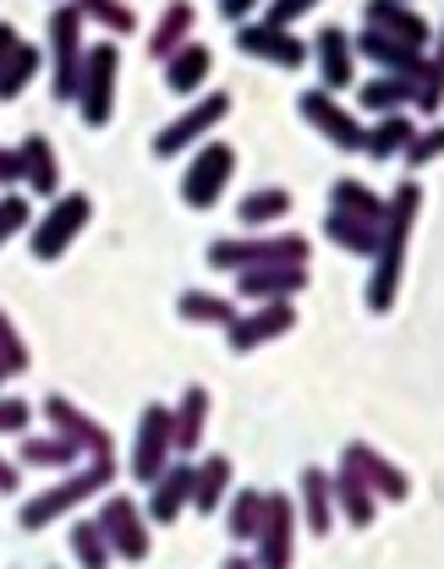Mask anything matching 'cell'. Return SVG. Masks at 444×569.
<instances>
[{"label": "cell", "mask_w": 444, "mask_h": 569, "mask_svg": "<svg viewBox=\"0 0 444 569\" xmlns=\"http://www.w3.org/2000/svg\"><path fill=\"white\" fill-rule=\"evenodd\" d=\"M292 323H296L292 301H264L258 312H241L225 335H230V351H258L264 340H280Z\"/></svg>", "instance_id": "5bb4252c"}, {"label": "cell", "mask_w": 444, "mask_h": 569, "mask_svg": "<svg viewBox=\"0 0 444 569\" xmlns=\"http://www.w3.org/2000/svg\"><path fill=\"white\" fill-rule=\"evenodd\" d=\"M187 33H193V6H187V0H170L165 17H159V28L148 33V56H154V61H170V56L187 44Z\"/></svg>", "instance_id": "d4e9b609"}, {"label": "cell", "mask_w": 444, "mask_h": 569, "mask_svg": "<svg viewBox=\"0 0 444 569\" xmlns=\"http://www.w3.org/2000/svg\"><path fill=\"white\" fill-rule=\"evenodd\" d=\"M230 493V460L225 455H209L204 466H198V482H193V503L204 509V515H215Z\"/></svg>", "instance_id": "f1b7e54d"}, {"label": "cell", "mask_w": 444, "mask_h": 569, "mask_svg": "<svg viewBox=\"0 0 444 569\" xmlns=\"http://www.w3.org/2000/svg\"><path fill=\"white\" fill-rule=\"evenodd\" d=\"M99 531H105V542H110V553H121V559H148V531H144V515H138V503L132 498H105V509H99Z\"/></svg>", "instance_id": "7c38bea8"}, {"label": "cell", "mask_w": 444, "mask_h": 569, "mask_svg": "<svg viewBox=\"0 0 444 569\" xmlns=\"http://www.w3.org/2000/svg\"><path fill=\"white\" fill-rule=\"evenodd\" d=\"M170 455H176V443H170V406H148L144 422H138V443H132V477L154 488L165 477Z\"/></svg>", "instance_id": "9c48e42d"}, {"label": "cell", "mask_w": 444, "mask_h": 569, "mask_svg": "<svg viewBox=\"0 0 444 569\" xmlns=\"http://www.w3.org/2000/svg\"><path fill=\"white\" fill-rule=\"evenodd\" d=\"M45 417L56 422V432H61V438H72V443H82V449H88L93 460H110V432H105V427L93 422V417H82V411H77L72 400L50 395V400H45Z\"/></svg>", "instance_id": "2e32d148"}, {"label": "cell", "mask_w": 444, "mask_h": 569, "mask_svg": "<svg viewBox=\"0 0 444 569\" xmlns=\"http://www.w3.org/2000/svg\"><path fill=\"white\" fill-rule=\"evenodd\" d=\"M253 6H258V0H220V17H225V22H241Z\"/></svg>", "instance_id": "7dc6e473"}, {"label": "cell", "mask_w": 444, "mask_h": 569, "mask_svg": "<svg viewBox=\"0 0 444 569\" xmlns=\"http://www.w3.org/2000/svg\"><path fill=\"white\" fill-rule=\"evenodd\" d=\"M0 361H6V372H22V367H28V346H22V335L11 329L6 312H0Z\"/></svg>", "instance_id": "ab89813d"}, {"label": "cell", "mask_w": 444, "mask_h": 569, "mask_svg": "<svg viewBox=\"0 0 444 569\" xmlns=\"http://www.w3.org/2000/svg\"><path fill=\"white\" fill-rule=\"evenodd\" d=\"M22 181L39 192V198H56V187H61V170H56V148L50 138H22Z\"/></svg>", "instance_id": "603a6c76"}, {"label": "cell", "mask_w": 444, "mask_h": 569, "mask_svg": "<svg viewBox=\"0 0 444 569\" xmlns=\"http://www.w3.org/2000/svg\"><path fill=\"white\" fill-rule=\"evenodd\" d=\"M307 241L302 236H247V241H215L209 263L215 269H264V263H307Z\"/></svg>", "instance_id": "3957f363"}, {"label": "cell", "mask_w": 444, "mask_h": 569, "mask_svg": "<svg viewBox=\"0 0 444 569\" xmlns=\"http://www.w3.org/2000/svg\"><path fill=\"white\" fill-rule=\"evenodd\" d=\"M341 460H346V466H352V471L368 482L373 493H384V498H406V493H412L406 471H395V466H389V460H384L373 443H346V455H341Z\"/></svg>", "instance_id": "e0dca14e"}, {"label": "cell", "mask_w": 444, "mask_h": 569, "mask_svg": "<svg viewBox=\"0 0 444 569\" xmlns=\"http://www.w3.org/2000/svg\"><path fill=\"white\" fill-rule=\"evenodd\" d=\"M417 93V82L412 77H373V82H363V110H378V116H395L406 99Z\"/></svg>", "instance_id": "f546056e"}, {"label": "cell", "mask_w": 444, "mask_h": 569, "mask_svg": "<svg viewBox=\"0 0 444 569\" xmlns=\"http://www.w3.org/2000/svg\"><path fill=\"white\" fill-rule=\"evenodd\" d=\"M225 116H230V93H209V99H198V104H193L187 116H176V121H170V127H165V132L154 138V153H159V159L181 153V148H187L193 138L215 132V127H220Z\"/></svg>", "instance_id": "8fae6325"}, {"label": "cell", "mask_w": 444, "mask_h": 569, "mask_svg": "<svg viewBox=\"0 0 444 569\" xmlns=\"http://www.w3.org/2000/svg\"><path fill=\"white\" fill-rule=\"evenodd\" d=\"M77 455H82V443L61 438V432H56V438H28V443H22V460H28V466H72Z\"/></svg>", "instance_id": "d590c367"}, {"label": "cell", "mask_w": 444, "mask_h": 569, "mask_svg": "<svg viewBox=\"0 0 444 569\" xmlns=\"http://www.w3.org/2000/svg\"><path fill=\"white\" fill-rule=\"evenodd\" d=\"M116 67H121V56H116V44H110V39H105V44H93V50H82L77 104H82V121H88V127H105V121H110V99H116Z\"/></svg>", "instance_id": "277c9868"}, {"label": "cell", "mask_w": 444, "mask_h": 569, "mask_svg": "<svg viewBox=\"0 0 444 569\" xmlns=\"http://www.w3.org/2000/svg\"><path fill=\"white\" fill-rule=\"evenodd\" d=\"M33 71H39V50H33V44H17V56H11L6 71H0V99H17V93L28 88Z\"/></svg>", "instance_id": "74e56055"}, {"label": "cell", "mask_w": 444, "mask_h": 569, "mask_svg": "<svg viewBox=\"0 0 444 569\" xmlns=\"http://www.w3.org/2000/svg\"><path fill=\"white\" fill-rule=\"evenodd\" d=\"M434 61H440V67H444V28H440V56H434Z\"/></svg>", "instance_id": "f907efd6"}, {"label": "cell", "mask_w": 444, "mask_h": 569, "mask_svg": "<svg viewBox=\"0 0 444 569\" xmlns=\"http://www.w3.org/2000/svg\"><path fill=\"white\" fill-rule=\"evenodd\" d=\"M368 28L373 33L401 39V44H412V50H423V44H428V22H423L406 0H368Z\"/></svg>", "instance_id": "ac0fdd59"}, {"label": "cell", "mask_w": 444, "mask_h": 569, "mask_svg": "<svg viewBox=\"0 0 444 569\" xmlns=\"http://www.w3.org/2000/svg\"><path fill=\"white\" fill-rule=\"evenodd\" d=\"M176 312H181L187 323H220V329H230V323L241 318L225 296H209V290H187V296L176 301Z\"/></svg>", "instance_id": "4dcf8cb0"}, {"label": "cell", "mask_w": 444, "mask_h": 569, "mask_svg": "<svg viewBox=\"0 0 444 569\" xmlns=\"http://www.w3.org/2000/svg\"><path fill=\"white\" fill-rule=\"evenodd\" d=\"M292 531H296V503L286 493H264V520H258V569H292Z\"/></svg>", "instance_id": "30bf717a"}, {"label": "cell", "mask_w": 444, "mask_h": 569, "mask_svg": "<svg viewBox=\"0 0 444 569\" xmlns=\"http://www.w3.org/2000/svg\"><path fill=\"white\" fill-rule=\"evenodd\" d=\"M225 569H258L253 559H225Z\"/></svg>", "instance_id": "681fc988"}, {"label": "cell", "mask_w": 444, "mask_h": 569, "mask_svg": "<svg viewBox=\"0 0 444 569\" xmlns=\"http://www.w3.org/2000/svg\"><path fill=\"white\" fill-rule=\"evenodd\" d=\"M324 236L335 241V247H346V252H363V258H373L378 252V224H368V219H352V213L329 209V219H324Z\"/></svg>", "instance_id": "4316f807"}, {"label": "cell", "mask_w": 444, "mask_h": 569, "mask_svg": "<svg viewBox=\"0 0 444 569\" xmlns=\"http://www.w3.org/2000/svg\"><path fill=\"white\" fill-rule=\"evenodd\" d=\"M440 153H444V127H428V132H417V138L406 142V164H428Z\"/></svg>", "instance_id": "60d3db41"}, {"label": "cell", "mask_w": 444, "mask_h": 569, "mask_svg": "<svg viewBox=\"0 0 444 569\" xmlns=\"http://www.w3.org/2000/svg\"><path fill=\"white\" fill-rule=\"evenodd\" d=\"M6 378H11V372H6V361H0V383H6Z\"/></svg>", "instance_id": "816d5d0a"}, {"label": "cell", "mask_w": 444, "mask_h": 569, "mask_svg": "<svg viewBox=\"0 0 444 569\" xmlns=\"http://www.w3.org/2000/svg\"><path fill=\"white\" fill-rule=\"evenodd\" d=\"M72 553L82 569H110V542L99 531V520H77L72 526Z\"/></svg>", "instance_id": "836d02e7"}, {"label": "cell", "mask_w": 444, "mask_h": 569, "mask_svg": "<svg viewBox=\"0 0 444 569\" xmlns=\"http://www.w3.org/2000/svg\"><path fill=\"white\" fill-rule=\"evenodd\" d=\"M88 213H93V203L82 198V192H67V198H56L50 203V213L33 224V258H61L67 247H72V236L88 224Z\"/></svg>", "instance_id": "8992f818"}, {"label": "cell", "mask_w": 444, "mask_h": 569, "mask_svg": "<svg viewBox=\"0 0 444 569\" xmlns=\"http://www.w3.org/2000/svg\"><path fill=\"white\" fill-rule=\"evenodd\" d=\"M236 50H247L258 61H275V67H302L313 56V44H302L292 28H269V22H241Z\"/></svg>", "instance_id": "4fadbf2b"}, {"label": "cell", "mask_w": 444, "mask_h": 569, "mask_svg": "<svg viewBox=\"0 0 444 569\" xmlns=\"http://www.w3.org/2000/svg\"><path fill=\"white\" fill-rule=\"evenodd\" d=\"M28 417H33V411H28L22 400H0V432H22Z\"/></svg>", "instance_id": "ee69618b"}, {"label": "cell", "mask_w": 444, "mask_h": 569, "mask_svg": "<svg viewBox=\"0 0 444 569\" xmlns=\"http://www.w3.org/2000/svg\"><path fill=\"white\" fill-rule=\"evenodd\" d=\"M215 67V56H209V44H181L170 61H165V82H170V93H193L204 77Z\"/></svg>", "instance_id": "484cf974"}, {"label": "cell", "mask_w": 444, "mask_h": 569, "mask_svg": "<svg viewBox=\"0 0 444 569\" xmlns=\"http://www.w3.org/2000/svg\"><path fill=\"white\" fill-rule=\"evenodd\" d=\"M313 56H318V71H324V88H346V82H352V56H357V44L346 39V28H318Z\"/></svg>", "instance_id": "7402d4cb"}, {"label": "cell", "mask_w": 444, "mask_h": 569, "mask_svg": "<svg viewBox=\"0 0 444 569\" xmlns=\"http://www.w3.org/2000/svg\"><path fill=\"white\" fill-rule=\"evenodd\" d=\"M77 11L93 17V22H105L110 33H132V28H138L132 6H121V0H77Z\"/></svg>", "instance_id": "f35d334b"}, {"label": "cell", "mask_w": 444, "mask_h": 569, "mask_svg": "<svg viewBox=\"0 0 444 569\" xmlns=\"http://www.w3.org/2000/svg\"><path fill=\"white\" fill-rule=\"evenodd\" d=\"M22 181V148H0V187Z\"/></svg>", "instance_id": "f6af8a7d"}, {"label": "cell", "mask_w": 444, "mask_h": 569, "mask_svg": "<svg viewBox=\"0 0 444 569\" xmlns=\"http://www.w3.org/2000/svg\"><path fill=\"white\" fill-rule=\"evenodd\" d=\"M28 224V203L22 198H0V241L11 236V230H22Z\"/></svg>", "instance_id": "7bdbcfd3"}, {"label": "cell", "mask_w": 444, "mask_h": 569, "mask_svg": "<svg viewBox=\"0 0 444 569\" xmlns=\"http://www.w3.org/2000/svg\"><path fill=\"white\" fill-rule=\"evenodd\" d=\"M352 44H357L368 61H378L389 77H412V82H417V71H423V50H412V44H401V39H389V33H373V28H363Z\"/></svg>", "instance_id": "ffe728a7"}, {"label": "cell", "mask_w": 444, "mask_h": 569, "mask_svg": "<svg viewBox=\"0 0 444 569\" xmlns=\"http://www.w3.org/2000/svg\"><path fill=\"white\" fill-rule=\"evenodd\" d=\"M116 482V460H93V466H82L77 477H67V482H56V488H45L39 498H28L22 503V531H45L56 515H67L72 503H82V498H93L99 488H110Z\"/></svg>", "instance_id": "7a4b0ae2"}, {"label": "cell", "mask_w": 444, "mask_h": 569, "mask_svg": "<svg viewBox=\"0 0 444 569\" xmlns=\"http://www.w3.org/2000/svg\"><path fill=\"white\" fill-rule=\"evenodd\" d=\"M329 482H335V503L346 509V520H352V526H368L373 520V488L368 482H363L346 460H341V471H335Z\"/></svg>", "instance_id": "83f0119b"}, {"label": "cell", "mask_w": 444, "mask_h": 569, "mask_svg": "<svg viewBox=\"0 0 444 569\" xmlns=\"http://www.w3.org/2000/svg\"><path fill=\"white\" fill-rule=\"evenodd\" d=\"M302 509H307V531L324 537L329 520H335V482H329V471H318V466L302 471Z\"/></svg>", "instance_id": "cb8c5ba5"}, {"label": "cell", "mask_w": 444, "mask_h": 569, "mask_svg": "<svg viewBox=\"0 0 444 569\" xmlns=\"http://www.w3.org/2000/svg\"><path fill=\"white\" fill-rule=\"evenodd\" d=\"M313 6H318V0H275V6L264 11V22H269V28H292L296 17H302V11H313Z\"/></svg>", "instance_id": "b9f144b4"}, {"label": "cell", "mask_w": 444, "mask_h": 569, "mask_svg": "<svg viewBox=\"0 0 444 569\" xmlns=\"http://www.w3.org/2000/svg\"><path fill=\"white\" fill-rule=\"evenodd\" d=\"M412 138H417V127H412V121H406V116L395 110V116H384V121H378V127L368 132V153H373V159L406 153V142H412Z\"/></svg>", "instance_id": "1f68e13d"}, {"label": "cell", "mask_w": 444, "mask_h": 569, "mask_svg": "<svg viewBox=\"0 0 444 569\" xmlns=\"http://www.w3.org/2000/svg\"><path fill=\"white\" fill-rule=\"evenodd\" d=\"M204 417H209V389L193 383L181 395V406L170 411V443H176V455H193L204 443Z\"/></svg>", "instance_id": "44dd1931"}, {"label": "cell", "mask_w": 444, "mask_h": 569, "mask_svg": "<svg viewBox=\"0 0 444 569\" xmlns=\"http://www.w3.org/2000/svg\"><path fill=\"white\" fill-rule=\"evenodd\" d=\"M258 520H264V493L258 488L230 498V537L236 542H258Z\"/></svg>", "instance_id": "e575fe53"}, {"label": "cell", "mask_w": 444, "mask_h": 569, "mask_svg": "<svg viewBox=\"0 0 444 569\" xmlns=\"http://www.w3.org/2000/svg\"><path fill=\"white\" fill-rule=\"evenodd\" d=\"M286 209H292V192H280V187L247 192V198H241V224H275Z\"/></svg>", "instance_id": "8d00e7d4"}, {"label": "cell", "mask_w": 444, "mask_h": 569, "mask_svg": "<svg viewBox=\"0 0 444 569\" xmlns=\"http://www.w3.org/2000/svg\"><path fill=\"white\" fill-rule=\"evenodd\" d=\"M296 110H302V121H313L324 138L335 142V148H346V153H357V148H368V132H363V121L346 110V104H335L324 88H307L302 99H296Z\"/></svg>", "instance_id": "ba28073f"}, {"label": "cell", "mask_w": 444, "mask_h": 569, "mask_svg": "<svg viewBox=\"0 0 444 569\" xmlns=\"http://www.w3.org/2000/svg\"><path fill=\"white\" fill-rule=\"evenodd\" d=\"M50 50H56V99H77V77H82V11L77 6H56Z\"/></svg>", "instance_id": "52a82bcc"}, {"label": "cell", "mask_w": 444, "mask_h": 569, "mask_svg": "<svg viewBox=\"0 0 444 569\" xmlns=\"http://www.w3.org/2000/svg\"><path fill=\"white\" fill-rule=\"evenodd\" d=\"M329 198H335V209H341V213H352V219H368V224H384V203L373 198V192L363 187V181H335V192H329Z\"/></svg>", "instance_id": "d6a6232c"}, {"label": "cell", "mask_w": 444, "mask_h": 569, "mask_svg": "<svg viewBox=\"0 0 444 569\" xmlns=\"http://www.w3.org/2000/svg\"><path fill=\"white\" fill-rule=\"evenodd\" d=\"M236 290L247 301H292L296 290H307V263H264V269H241Z\"/></svg>", "instance_id": "9a60e30c"}, {"label": "cell", "mask_w": 444, "mask_h": 569, "mask_svg": "<svg viewBox=\"0 0 444 569\" xmlns=\"http://www.w3.org/2000/svg\"><path fill=\"white\" fill-rule=\"evenodd\" d=\"M17 44H22V39H17V28H11V22H0V71H6V61L17 56Z\"/></svg>", "instance_id": "bcb514c9"}, {"label": "cell", "mask_w": 444, "mask_h": 569, "mask_svg": "<svg viewBox=\"0 0 444 569\" xmlns=\"http://www.w3.org/2000/svg\"><path fill=\"white\" fill-rule=\"evenodd\" d=\"M0 493H17V466L0 460Z\"/></svg>", "instance_id": "c3c4849f"}, {"label": "cell", "mask_w": 444, "mask_h": 569, "mask_svg": "<svg viewBox=\"0 0 444 569\" xmlns=\"http://www.w3.org/2000/svg\"><path fill=\"white\" fill-rule=\"evenodd\" d=\"M193 482H198V466H165V477H159L154 493H148V515H154L159 526H170V520L193 503Z\"/></svg>", "instance_id": "d6986e66"}, {"label": "cell", "mask_w": 444, "mask_h": 569, "mask_svg": "<svg viewBox=\"0 0 444 569\" xmlns=\"http://www.w3.org/2000/svg\"><path fill=\"white\" fill-rule=\"evenodd\" d=\"M417 181H401L395 198L384 203V224H378V252H373V280H368V307L373 312H389L395 301V284H401V258H406V236H412V219H417Z\"/></svg>", "instance_id": "6da1fadb"}, {"label": "cell", "mask_w": 444, "mask_h": 569, "mask_svg": "<svg viewBox=\"0 0 444 569\" xmlns=\"http://www.w3.org/2000/svg\"><path fill=\"white\" fill-rule=\"evenodd\" d=\"M230 170H236L230 142H209V148L187 164V176H181V198H187V209H215L220 192H225V181H230Z\"/></svg>", "instance_id": "5b68a950"}]
</instances>
